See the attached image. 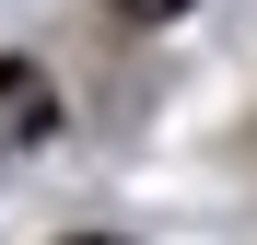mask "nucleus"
Masks as SVG:
<instances>
[{
	"mask_svg": "<svg viewBox=\"0 0 257 245\" xmlns=\"http://www.w3.org/2000/svg\"><path fill=\"white\" fill-rule=\"evenodd\" d=\"M0 105H12V129H24V140L47 129V82H35V70H0Z\"/></svg>",
	"mask_w": 257,
	"mask_h": 245,
	"instance_id": "1",
	"label": "nucleus"
},
{
	"mask_svg": "<svg viewBox=\"0 0 257 245\" xmlns=\"http://www.w3.org/2000/svg\"><path fill=\"white\" fill-rule=\"evenodd\" d=\"M117 12H128V24H176L187 0H117Z\"/></svg>",
	"mask_w": 257,
	"mask_h": 245,
	"instance_id": "2",
	"label": "nucleus"
},
{
	"mask_svg": "<svg viewBox=\"0 0 257 245\" xmlns=\"http://www.w3.org/2000/svg\"><path fill=\"white\" fill-rule=\"evenodd\" d=\"M82 245H105V233H82Z\"/></svg>",
	"mask_w": 257,
	"mask_h": 245,
	"instance_id": "3",
	"label": "nucleus"
}]
</instances>
